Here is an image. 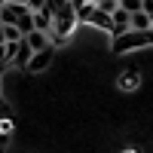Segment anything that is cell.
<instances>
[{
  "mask_svg": "<svg viewBox=\"0 0 153 153\" xmlns=\"http://www.w3.org/2000/svg\"><path fill=\"white\" fill-rule=\"evenodd\" d=\"M144 46H153V28H144V31L129 28V31L120 34V37H110V49L117 55L132 52V49H144Z\"/></svg>",
  "mask_w": 153,
  "mask_h": 153,
  "instance_id": "1",
  "label": "cell"
},
{
  "mask_svg": "<svg viewBox=\"0 0 153 153\" xmlns=\"http://www.w3.org/2000/svg\"><path fill=\"white\" fill-rule=\"evenodd\" d=\"M6 49H9V65L12 68H28V61H31V55H34V49L28 46V40H12V43H6Z\"/></svg>",
  "mask_w": 153,
  "mask_h": 153,
  "instance_id": "2",
  "label": "cell"
},
{
  "mask_svg": "<svg viewBox=\"0 0 153 153\" xmlns=\"http://www.w3.org/2000/svg\"><path fill=\"white\" fill-rule=\"evenodd\" d=\"M52 58H55V43L52 46H46V49H37V52L31 55V61H28V71H46L49 65H52Z\"/></svg>",
  "mask_w": 153,
  "mask_h": 153,
  "instance_id": "3",
  "label": "cell"
},
{
  "mask_svg": "<svg viewBox=\"0 0 153 153\" xmlns=\"http://www.w3.org/2000/svg\"><path fill=\"white\" fill-rule=\"evenodd\" d=\"M110 16H113V25H110V37H120V34H126V31L132 28V12H129V9L117 6V9L110 12Z\"/></svg>",
  "mask_w": 153,
  "mask_h": 153,
  "instance_id": "4",
  "label": "cell"
},
{
  "mask_svg": "<svg viewBox=\"0 0 153 153\" xmlns=\"http://www.w3.org/2000/svg\"><path fill=\"white\" fill-rule=\"evenodd\" d=\"M86 25H95L98 31H104V34H110V25H113V16L107 9H101L98 3H95V9H92V16H89V22Z\"/></svg>",
  "mask_w": 153,
  "mask_h": 153,
  "instance_id": "5",
  "label": "cell"
},
{
  "mask_svg": "<svg viewBox=\"0 0 153 153\" xmlns=\"http://www.w3.org/2000/svg\"><path fill=\"white\" fill-rule=\"evenodd\" d=\"M25 40H28V46L34 49V52H37V49H46V46H52V37H49L46 31H40V28H34L31 34H25Z\"/></svg>",
  "mask_w": 153,
  "mask_h": 153,
  "instance_id": "6",
  "label": "cell"
},
{
  "mask_svg": "<svg viewBox=\"0 0 153 153\" xmlns=\"http://www.w3.org/2000/svg\"><path fill=\"white\" fill-rule=\"evenodd\" d=\"M16 28H19L22 34H31V31H34V9H31V6H25V9L19 12V19H16Z\"/></svg>",
  "mask_w": 153,
  "mask_h": 153,
  "instance_id": "7",
  "label": "cell"
},
{
  "mask_svg": "<svg viewBox=\"0 0 153 153\" xmlns=\"http://www.w3.org/2000/svg\"><path fill=\"white\" fill-rule=\"evenodd\" d=\"M132 28H135V31L153 28V22H150V12H144V9H135V12H132Z\"/></svg>",
  "mask_w": 153,
  "mask_h": 153,
  "instance_id": "8",
  "label": "cell"
},
{
  "mask_svg": "<svg viewBox=\"0 0 153 153\" xmlns=\"http://www.w3.org/2000/svg\"><path fill=\"white\" fill-rule=\"evenodd\" d=\"M3 34H6V43H12V40H22V37H25V34L16 28V25H3Z\"/></svg>",
  "mask_w": 153,
  "mask_h": 153,
  "instance_id": "9",
  "label": "cell"
},
{
  "mask_svg": "<svg viewBox=\"0 0 153 153\" xmlns=\"http://www.w3.org/2000/svg\"><path fill=\"white\" fill-rule=\"evenodd\" d=\"M6 129H9V123H0V153L9 147V135H6Z\"/></svg>",
  "mask_w": 153,
  "mask_h": 153,
  "instance_id": "10",
  "label": "cell"
},
{
  "mask_svg": "<svg viewBox=\"0 0 153 153\" xmlns=\"http://www.w3.org/2000/svg\"><path fill=\"white\" fill-rule=\"evenodd\" d=\"M120 6H123V9H129V12H135V9H141V6H144V0H120Z\"/></svg>",
  "mask_w": 153,
  "mask_h": 153,
  "instance_id": "11",
  "label": "cell"
},
{
  "mask_svg": "<svg viewBox=\"0 0 153 153\" xmlns=\"http://www.w3.org/2000/svg\"><path fill=\"white\" fill-rule=\"evenodd\" d=\"M3 65H9V49H6V43L0 46V68H3Z\"/></svg>",
  "mask_w": 153,
  "mask_h": 153,
  "instance_id": "12",
  "label": "cell"
},
{
  "mask_svg": "<svg viewBox=\"0 0 153 153\" xmlns=\"http://www.w3.org/2000/svg\"><path fill=\"white\" fill-rule=\"evenodd\" d=\"M46 3H49V0H28V6L37 12V9H46Z\"/></svg>",
  "mask_w": 153,
  "mask_h": 153,
  "instance_id": "13",
  "label": "cell"
},
{
  "mask_svg": "<svg viewBox=\"0 0 153 153\" xmlns=\"http://www.w3.org/2000/svg\"><path fill=\"white\" fill-rule=\"evenodd\" d=\"M144 12H150V16H153V0H144V6H141Z\"/></svg>",
  "mask_w": 153,
  "mask_h": 153,
  "instance_id": "14",
  "label": "cell"
},
{
  "mask_svg": "<svg viewBox=\"0 0 153 153\" xmlns=\"http://www.w3.org/2000/svg\"><path fill=\"white\" fill-rule=\"evenodd\" d=\"M6 43V34H3V25H0V46Z\"/></svg>",
  "mask_w": 153,
  "mask_h": 153,
  "instance_id": "15",
  "label": "cell"
},
{
  "mask_svg": "<svg viewBox=\"0 0 153 153\" xmlns=\"http://www.w3.org/2000/svg\"><path fill=\"white\" fill-rule=\"evenodd\" d=\"M16 3H28V0H16Z\"/></svg>",
  "mask_w": 153,
  "mask_h": 153,
  "instance_id": "16",
  "label": "cell"
},
{
  "mask_svg": "<svg viewBox=\"0 0 153 153\" xmlns=\"http://www.w3.org/2000/svg\"><path fill=\"white\" fill-rule=\"evenodd\" d=\"M3 3H6V0H0V6H3Z\"/></svg>",
  "mask_w": 153,
  "mask_h": 153,
  "instance_id": "17",
  "label": "cell"
},
{
  "mask_svg": "<svg viewBox=\"0 0 153 153\" xmlns=\"http://www.w3.org/2000/svg\"><path fill=\"white\" fill-rule=\"evenodd\" d=\"M150 22H153V16H150Z\"/></svg>",
  "mask_w": 153,
  "mask_h": 153,
  "instance_id": "18",
  "label": "cell"
}]
</instances>
